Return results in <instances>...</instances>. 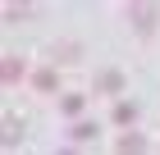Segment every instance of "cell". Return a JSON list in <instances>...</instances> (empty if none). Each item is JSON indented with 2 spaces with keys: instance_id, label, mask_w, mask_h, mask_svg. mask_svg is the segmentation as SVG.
Listing matches in <instances>:
<instances>
[{
  "instance_id": "obj_1",
  "label": "cell",
  "mask_w": 160,
  "mask_h": 155,
  "mask_svg": "<svg viewBox=\"0 0 160 155\" xmlns=\"http://www.w3.org/2000/svg\"><path fill=\"white\" fill-rule=\"evenodd\" d=\"M156 5H151V0H137V5H133V27H137V32H142V36H151V32H156Z\"/></svg>"
},
{
  "instance_id": "obj_2",
  "label": "cell",
  "mask_w": 160,
  "mask_h": 155,
  "mask_svg": "<svg viewBox=\"0 0 160 155\" xmlns=\"http://www.w3.org/2000/svg\"><path fill=\"white\" fill-rule=\"evenodd\" d=\"M23 73H28L23 55H5V60H0V82H5V87H14V82H23Z\"/></svg>"
},
{
  "instance_id": "obj_3",
  "label": "cell",
  "mask_w": 160,
  "mask_h": 155,
  "mask_svg": "<svg viewBox=\"0 0 160 155\" xmlns=\"http://www.w3.org/2000/svg\"><path fill=\"white\" fill-rule=\"evenodd\" d=\"M69 142H73V146H87V142H96V123H87V119H78L73 128H69Z\"/></svg>"
},
{
  "instance_id": "obj_4",
  "label": "cell",
  "mask_w": 160,
  "mask_h": 155,
  "mask_svg": "<svg viewBox=\"0 0 160 155\" xmlns=\"http://www.w3.org/2000/svg\"><path fill=\"white\" fill-rule=\"evenodd\" d=\"M96 91H105V96H114V91H123V73L119 69H105L96 78Z\"/></svg>"
},
{
  "instance_id": "obj_5",
  "label": "cell",
  "mask_w": 160,
  "mask_h": 155,
  "mask_svg": "<svg viewBox=\"0 0 160 155\" xmlns=\"http://www.w3.org/2000/svg\"><path fill=\"white\" fill-rule=\"evenodd\" d=\"M32 87H37V91H55V87H60V73H55V69H37V73H32Z\"/></svg>"
},
{
  "instance_id": "obj_6",
  "label": "cell",
  "mask_w": 160,
  "mask_h": 155,
  "mask_svg": "<svg viewBox=\"0 0 160 155\" xmlns=\"http://www.w3.org/2000/svg\"><path fill=\"white\" fill-rule=\"evenodd\" d=\"M133 119H137L133 100H114V123H119V128H133Z\"/></svg>"
},
{
  "instance_id": "obj_7",
  "label": "cell",
  "mask_w": 160,
  "mask_h": 155,
  "mask_svg": "<svg viewBox=\"0 0 160 155\" xmlns=\"http://www.w3.org/2000/svg\"><path fill=\"white\" fill-rule=\"evenodd\" d=\"M82 105H87V96H64V100H60V109L69 114V119H78V114H82Z\"/></svg>"
},
{
  "instance_id": "obj_8",
  "label": "cell",
  "mask_w": 160,
  "mask_h": 155,
  "mask_svg": "<svg viewBox=\"0 0 160 155\" xmlns=\"http://www.w3.org/2000/svg\"><path fill=\"white\" fill-rule=\"evenodd\" d=\"M114 146H119V151H147V137H137V132H123Z\"/></svg>"
},
{
  "instance_id": "obj_9",
  "label": "cell",
  "mask_w": 160,
  "mask_h": 155,
  "mask_svg": "<svg viewBox=\"0 0 160 155\" xmlns=\"http://www.w3.org/2000/svg\"><path fill=\"white\" fill-rule=\"evenodd\" d=\"M50 55H60L64 64H73V60H78V41H60V46L50 50Z\"/></svg>"
},
{
  "instance_id": "obj_10",
  "label": "cell",
  "mask_w": 160,
  "mask_h": 155,
  "mask_svg": "<svg viewBox=\"0 0 160 155\" xmlns=\"http://www.w3.org/2000/svg\"><path fill=\"white\" fill-rule=\"evenodd\" d=\"M18 137H23V128H18V123H14V119H5V146H14V142H18Z\"/></svg>"
}]
</instances>
